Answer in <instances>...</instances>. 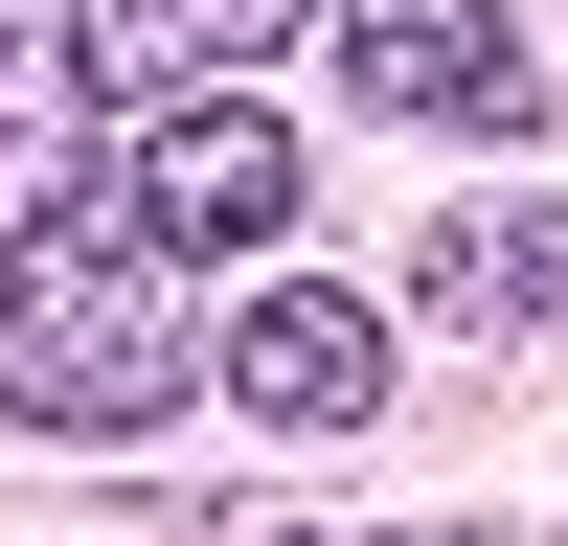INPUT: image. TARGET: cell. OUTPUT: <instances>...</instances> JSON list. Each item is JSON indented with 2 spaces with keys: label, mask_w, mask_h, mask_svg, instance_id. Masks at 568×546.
Returning a JSON list of instances; mask_svg holds the SVG:
<instances>
[{
  "label": "cell",
  "mask_w": 568,
  "mask_h": 546,
  "mask_svg": "<svg viewBox=\"0 0 568 546\" xmlns=\"http://www.w3.org/2000/svg\"><path fill=\"white\" fill-rule=\"evenodd\" d=\"M342 91L387 136H455V160H524V136H546L524 0H342Z\"/></svg>",
  "instance_id": "obj_3"
},
{
  "label": "cell",
  "mask_w": 568,
  "mask_h": 546,
  "mask_svg": "<svg viewBox=\"0 0 568 546\" xmlns=\"http://www.w3.org/2000/svg\"><path fill=\"white\" fill-rule=\"evenodd\" d=\"M205 387L251 410V433H364V410L409 387V342H387V296H342V273H251L227 342H205Z\"/></svg>",
  "instance_id": "obj_4"
},
{
  "label": "cell",
  "mask_w": 568,
  "mask_h": 546,
  "mask_svg": "<svg viewBox=\"0 0 568 546\" xmlns=\"http://www.w3.org/2000/svg\"><path fill=\"white\" fill-rule=\"evenodd\" d=\"M205 342H227V273L182 251V205L91 136V160L0 228V410L69 433V455H136L182 387H205Z\"/></svg>",
  "instance_id": "obj_1"
},
{
  "label": "cell",
  "mask_w": 568,
  "mask_h": 546,
  "mask_svg": "<svg viewBox=\"0 0 568 546\" xmlns=\"http://www.w3.org/2000/svg\"><path fill=\"white\" fill-rule=\"evenodd\" d=\"M409 318L478 342V364H546L568 342V205L546 182H455V205L409 228Z\"/></svg>",
  "instance_id": "obj_5"
},
{
  "label": "cell",
  "mask_w": 568,
  "mask_h": 546,
  "mask_svg": "<svg viewBox=\"0 0 568 546\" xmlns=\"http://www.w3.org/2000/svg\"><path fill=\"white\" fill-rule=\"evenodd\" d=\"M227 546H478V524H273V501H251Z\"/></svg>",
  "instance_id": "obj_6"
},
{
  "label": "cell",
  "mask_w": 568,
  "mask_h": 546,
  "mask_svg": "<svg viewBox=\"0 0 568 546\" xmlns=\"http://www.w3.org/2000/svg\"><path fill=\"white\" fill-rule=\"evenodd\" d=\"M296 23H342V0H45V69H69V114L160 136V114H251Z\"/></svg>",
  "instance_id": "obj_2"
},
{
  "label": "cell",
  "mask_w": 568,
  "mask_h": 546,
  "mask_svg": "<svg viewBox=\"0 0 568 546\" xmlns=\"http://www.w3.org/2000/svg\"><path fill=\"white\" fill-rule=\"evenodd\" d=\"M23 69H45V0H0V91H23Z\"/></svg>",
  "instance_id": "obj_7"
}]
</instances>
